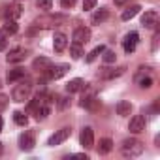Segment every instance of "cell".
<instances>
[{"instance_id":"cell-42","label":"cell","mask_w":160,"mask_h":160,"mask_svg":"<svg viewBox=\"0 0 160 160\" xmlns=\"http://www.w3.org/2000/svg\"><path fill=\"white\" fill-rule=\"evenodd\" d=\"M0 87H2V81H0Z\"/></svg>"},{"instance_id":"cell-34","label":"cell","mask_w":160,"mask_h":160,"mask_svg":"<svg viewBox=\"0 0 160 160\" xmlns=\"http://www.w3.org/2000/svg\"><path fill=\"white\" fill-rule=\"evenodd\" d=\"M96 8V0H83V10H92Z\"/></svg>"},{"instance_id":"cell-24","label":"cell","mask_w":160,"mask_h":160,"mask_svg":"<svg viewBox=\"0 0 160 160\" xmlns=\"http://www.w3.org/2000/svg\"><path fill=\"white\" fill-rule=\"evenodd\" d=\"M23 77H25V68H13V70L8 72V81L10 83H15V81H19V79H23Z\"/></svg>"},{"instance_id":"cell-18","label":"cell","mask_w":160,"mask_h":160,"mask_svg":"<svg viewBox=\"0 0 160 160\" xmlns=\"http://www.w3.org/2000/svg\"><path fill=\"white\" fill-rule=\"evenodd\" d=\"M66 43H68V38H66L62 32H57L55 38H53V49H55L57 53H62V51L66 49Z\"/></svg>"},{"instance_id":"cell-3","label":"cell","mask_w":160,"mask_h":160,"mask_svg":"<svg viewBox=\"0 0 160 160\" xmlns=\"http://www.w3.org/2000/svg\"><path fill=\"white\" fill-rule=\"evenodd\" d=\"M68 17L66 15H43V17H38L34 21V25L38 28H51V27H57L60 23H66Z\"/></svg>"},{"instance_id":"cell-11","label":"cell","mask_w":160,"mask_h":160,"mask_svg":"<svg viewBox=\"0 0 160 160\" xmlns=\"http://www.w3.org/2000/svg\"><path fill=\"white\" fill-rule=\"evenodd\" d=\"M72 40H73V43L83 45V43H87V42L91 40V30H89V28H85V27H79V28H75V30H73Z\"/></svg>"},{"instance_id":"cell-37","label":"cell","mask_w":160,"mask_h":160,"mask_svg":"<svg viewBox=\"0 0 160 160\" xmlns=\"http://www.w3.org/2000/svg\"><path fill=\"white\" fill-rule=\"evenodd\" d=\"M6 47H8V40L4 36H0V51H4Z\"/></svg>"},{"instance_id":"cell-25","label":"cell","mask_w":160,"mask_h":160,"mask_svg":"<svg viewBox=\"0 0 160 160\" xmlns=\"http://www.w3.org/2000/svg\"><path fill=\"white\" fill-rule=\"evenodd\" d=\"M108 17H109V12L102 8V10L94 12V15H92V25H100V23H104Z\"/></svg>"},{"instance_id":"cell-12","label":"cell","mask_w":160,"mask_h":160,"mask_svg":"<svg viewBox=\"0 0 160 160\" xmlns=\"http://www.w3.org/2000/svg\"><path fill=\"white\" fill-rule=\"evenodd\" d=\"M141 25H143L145 28H156V25H158V13H156L154 10L145 12V13L141 15Z\"/></svg>"},{"instance_id":"cell-35","label":"cell","mask_w":160,"mask_h":160,"mask_svg":"<svg viewBox=\"0 0 160 160\" xmlns=\"http://www.w3.org/2000/svg\"><path fill=\"white\" fill-rule=\"evenodd\" d=\"M73 4H75V0H60V6H62L64 10H70V8H73Z\"/></svg>"},{"instance_id":"cell-10","label":"cell","mask_w":160,"mask_h":160,"mask_svg":"<svg viewBox=\"0 0 160 160\" xmlns=\"http://www.w3.org/2000/svg\"><path fill=\"white\" fill-rule=\"evenodd\" d=\"M79 141H81V145L85 149H92L94 147V132L91 126H85L81 130V134H79Z\"/></svg>"},{"instance_id":"cell-4","label":"cell","mask_w":160,"mask_h":160,"mask_svg":"<svg viewBox=\"0 0 160 160\" xmlns=\"http://www.w3.org/2000/svg\"><path fill=\"white\" fill-rule=\"evenodd\" d=\"M83 94H81V108H87V109H94L98 106V100H96V91L92 87H89V83H85V87L81 89Z\"/></svg>"},{"instance_id":"cell-29","label":"cell","mask_w":160,"mask_h":160,"mask_svg":"<svg viewBox=\"0 0 160 160\" xmlns=\"http://www.w3.org/2000/svg\"><path fill=\"white\" fill-rule=\"evenodd\" d=\"M70 55H72V58H81V55H83L81 45H79V43H72V47H70Z\"/></svg>"},{"instance_id":"cell-31","label":"cell","mask_w":160,"mask_h":160,"mask_svg":"<svg viewBox=\"0 0 160 160\" xmlns=\"http://www.w3.org/2000/svg\"><path fill=\"white\" fill-rule=\"evenodd\" d=\"M36 4H38V8L40 10H51L53 8V0H36Z\"/></svg>"},{"instance_id":"cell-26","label":"cell","mask_w":160,"mask_h":160,"mask_svg":"<svg viewBox=\"0 0 160 160\" xmlns=\"http://www.w3.org/2000/svg\"><path fill=\"white\" fill-rule=\"evenodd\" d=\"M13 121H15V124H19V126H27L28 117H27L23 111H15V113H13Z\"/></svg>"},{"instance_id":"cell-1","label":"cell","mask_w":160,"mask_h":160,"mask_svg":"<svg viewBox=\"0 0 160 160\" xmlns=\"http://www.w3.org/2000/svg\"><path fill=\"white\" fill-rule=\"evenodd\" d=\"M121 152H122V156L136 158V156H139V154L143 152V143H141L139 139H136V138H128V139L122 141Z\"/></svg>"},{"instance_id":"cell-28","label":"cell","mask_w":160,"mask_h":160,"mask_svg":"<svg viewBox=\"0 0 160 160\" xmlns=\"http://www.w3.org/2000/svg\"><path fill=\"white\" fill-rule=\"evenodd\" d=\"M49 111H51V108H49V104H43V106H40L34 113H36V119H45L47 115H49Z\"/></svg>"},{"instance_id":"cell-30","label":"cell","mask_w":160,"mask_h":160,"mask_svg":"<svg viewBox=\"0 0 160 160\" xmlns=\"http://www.w3.org/2000/svg\"><path fill=\"white\" fill-rule=\"evenodd\" d=\"M102 58H104V62H106V64H111V62H115L117 55H115V51H108V49H104Z\"/></svg>"},{"instance_id":"cell-27","label":"cell","mask_w":160,"mask_h":160,"mask_svg":"<svg viewBox=\"0 0 160 160\" xmlns=\"http://www.w3.org/2000/svg\"><path fill=\"white\" fill-rule=\"evenodd\" d=\"M104 49H106L104 45H98V47H94V49L89 53V57H87V62H92V60H96V58H98V57L104 53Z\"/></svg>"},{"instance_id":"cell-13","label":"cell","mask_w":160,"mask_h":160,"mask_svg":"<svg viewBox=\"0 0 160 160\" xmlns=\"http://www.w3.org/2000/svg\"><path fill=\"white\" fill-rule=\"evenodd\" d=\"M138 42H139L138 32H128L126 38H124V42H122V49H124L126 53H134L136 47H138Z\"/></svg>"},{"instance_id":"cell-15","label":"cell","mask_w":160,"mask_h":160,"mask_svg":"<svg viewBox=\"0 0 160 160\" xmlns=\"http://www.w3.org/2000/svg\"><path fill=\"white\" fill-rule=\"evenodd\" d=\"M124 66H119V68H102V72H100V77L102 79H115V77H119V75H122L124 73Z\"/></svg>"},{"instance_id":"cell-5","label":"cell","mask_w":160,"mask_h":160,"mask_svg":"<svg viewBox=\"0 0 160 160\" xmlns=\"http://www.w3.org/2000/svg\"><path fill=\"white\" fill-rule=\"evenodd\" d=\"M136 81L141 89H151L152 83H154V79L151 77V68H139V72L136 73Z\"/></svg>"},{"instance_id":"cell-14","label":"cell","mask_w":160,"mask_h":160,"mask_svg":"<svg viewBox=\"0 0 160 160\" xmlns=\"http://www.w3.org/2000/svg\"><path fill=\"white\" fill-rule=\"evenodd\" d=\"M34 145H36V139H34V132H25V134H21V138H19V147L23 149V151H32L34 149Z\"/></svg>"},{"instance_id":"cell-2","label":"cell","mask_w":160,"mask_h":160,"mask_svg":"<svg viewBox=\"0 0 160 160\" xmlns=\"http://www.w3.org/2000/svg\"><path fill=\"white\" fill-rule=\"evenodd\" d=\"M30 94H32V81L30 79H25L19 85H15V89L12 92V98H13V102H25V100L30 98Z\"/></svg>"},{"instance_id":"cell-36","label":"cell","mask_w":160,"mask_h":160,"mask_svg":"<svg viewBox=\"0 0 160 160\" xmlns=\"http://www.w3.org/2000/svg\"><path fill=\"white\" fill-rule=\"evenodd\" d=\"M158 38H160V32L156 30L154 36H152V51H156V47H158Z\"/></svg>"},{"instance_id":"cell-32","label":"cell","mask_w":160,"mask_h":160,"mask_svg":"<svg viewBox=\"0 0 160 160\" xmlns=\"http://www.w3.org/2000/svg\"><path fill=\"white\" fill-rule=\"evenodd\" d=\"M68 106H70V98L60 96V98H58V109H66Z\"/></svg>"},{"instance_id":"cell-7","label":"cell","mask_w":160,"mask_h":160,"mask_svg":"<svg viewBox=\"0 0 160 160\" xmlns=\"http://www.w3.org/2000/svg\"><path fill=\"white\" fill-rule=\"evenodd\" d=\"M27 55H28V51H27L25 47H15V49H12V51L8 53L6 60H8L10 64H19V62H23V60L27 58Z\"/></svg>"},{"instance_id":"cell-33","label":"cell","mask_w":160,"mask_h":160,"mask_svg":"<svg viewBox=\"0 0 160 160\" xmlns=\"http://www.w3.org/2000/svg\"><path fill=\"white\" fill-rule=\"evenodd\" d=\"M8 102H10V100H8V96L0 94V113H2V111H4V109L8 108Z\"/></svg>"},{"instance_id":"cell-17","label":"cell","mask_w":160,"mask_h":160,"mask_svg":"<svg viewBox=\"0 0 160 160\" xmlns=\"http://www.w3.org/2000/svg\"><path fill=\"white\" fill-rule=\"evenodd\" d=\"M17 30H19V25H17V21H13V19H6V23L2 25V36H4V38L17 34Z\"/></svg>"},{"instance_id":"cell-39","label":"cell","mask_w":160,"mask_h":160,"mask_svg":"<svg viewBox=\"0 0 160 160\" xmlns=\"http://www.w3.org/2000/svg\"><path fill=\"white\" fill-rule=\"evenodd\" d=\"M126 2V0H115V6H122Z\"/></svg>"},{"instance_id":"cell-16","label":"cell","mask_w":160,"mask_h":160,"mask_svg":"<svg viewBox=\"0 0 160 160\" xmlns=\"http://www.w3.org/2000/svg\"><path fill=\"white\" fill-rule=\"evenodd\" d=\"M51 60L47 58V57H38V58H34V62H32V68L36 70V72H42V73H45L49 68H51Z\"/></svg>"},{"instance_id":"cell-38","label":"cell","mask_w":160,"mask_h":160,"mask_svg":"<svg viewBox=\"0 0 160 160\" xmlns=\"http://www.w3.org/2000/svg\"><path fill=\"white\" fill-rule=\"evenodd\" d=\"M75 158H85V160H87V158H89V156H87V154H85V152H79V154H75Z\"/></svg>"},{"instance_id":"cell-19","label":"cell","mask_w":160,"mask_h":160,"mask_svg":"<svg viewBox=\"0 0 160 160\" xmlns=\"http://www.w3.org/2000/svg\"><path fill=\"white\" fill-rule=\"evenodd\" d=\"M83 87H85V81H83V79H79V77H75V79H70V83L66 85V91L70 94H73V92H81Z\"/></svg>"},{"instance_id":"cell-20","label":"cell","mask_w":160,"mask_h":160,"mask_svg":"<svg viewBox=\"0 0 160 160\" xmlns=\"http://www.w3.org/2000/svg\"><path fill=\"white\" fill-rule=\"evenodd\" d=\"M21 15H23V8H21V4H12V6H8V10H6V19H13V21H17Z\"/></svg>"},{"instance_id":"cell-6","label":"cell","mask_w":160,"mask_h":160,"mask_svg":"<svg viewBox=\"0 0 160 160\" xmlns=\"http://www.w3.org/2000/svg\"><path fill=\"white\" fill-rule=\"evenodd\" d=\"M68 70H70V64H51V68L45 72V75H47V79H51V81H57V79H60L62 75H66L68 73Z\"/></svg>"},{"instance_id":"cell-8","label":"cell","mask_w":160,"mask_h":160,"mask_svg":"<svg viewBox=\"0 0 160 160\" xmlns=\"http://www.w3.org/2000/svg\"><path fill=\"white\" fill-rule=\"evenodd\" d=\"M145 126H147V121H145V117H143V115H134V117L130 119L128 130H130L132 134H141V132L145 130Z\"/></svg>"},{"instance_id":"cell-21","label":"cell","mask_w":160,"mask_h":160,"mask_svg":"<svg viewBox=\"0 0 160 160\" xmlns=\"http://www.w3.org/2000/svg\"><path fill=\"white\" fill-rule=\"evenodd\" d=\"M139 10H141V6H139V4H134V6H130V8H126V10L122 12L121 19H122V21H130L132 17H136V15L139 13Z\"/></svg>"},{"instance_id":"cell-22","label":"cell","mask_w":160,"mask_h":160,"mask_svg":"<svg viewBox=\"0 0 160 160\" xmlns=\"http://www.w3.org/2000/svg\"><path fill=\"white\" fill-rule=\"evenodd\" d=\"M130 113H132V104L126 102V100H121V102L117 104V115H121V117H128Z\"/></svg>"},{"instance_id":"cell-23","label":"cell","mask_w":160,"mask_h":160,"mask_svg":"<svg viewBox=\"0 0 160 160\" xmlns=\"http://www.w3.org/2000/svg\"><path fill=\"white\" fill-rule=\"evenodd\" d=\"M111 149H113V141L109 138H102L98 143V154H108L111 152Z\"/></svg>"},{"instance_id":"cell-40","label":"cell","mask_w":160,"mask_h":160,"mask_svg":"<svg viewBox=\"0 0 160 160\" xmlns=\"http://www.w3.org/2000/svg\"><path fill=\"white\" fill-rule=\"evenodd\" d=\"M2 126H4V121H2V117H0V132H2Z\"/></svg>"},{"instance_id":"cell-9","label":"cell","mask_w":160,"mask_h":160,"mask_svg":"<svg viewBox=\"0 0 160 160\" xmlns=\"http://www.w3.org/2000/svg\"><path fill=\"white\" fill-rule=\"evenodd\" d=\"M70 134H72V130L70 128H60V130H57L51 138H49V141H47V145H51V147H55V145H60V143H64L68 138H70Z\"/></svg>"},{"instance_id":"cell-41","label":"cell","mask_w":160,"mask_h":160,"mask_svg":"<svg viewBox=\"0 0 160 160\" xmlns=\"http://www.w3.org/2000/svg\"><path fill=\"white\" fill-rule=\"evenodd\" d=\"M2 151H4V147H2V143H0V154H2Z\"/></svg>"}]
</instances>
